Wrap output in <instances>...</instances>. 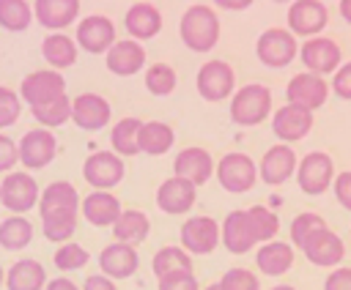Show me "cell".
<instances>
[{"label":"cell","instance_id":"14","mask_svg":"<svg viewBox=\"0 0 351 290\" xmlns=\"http://www.w3.org/2000/svg\"><path fill=\"white\" fill-rule=\"evenodd\" d=\"M16 148H19V161H22V167H27V170H41V167H47V164L55 159V153H58V140H55V134H52L49 129H30V131L22 134V140L16 142Z\"/></svg>","mask_w":351,"mask_h":290},{"label":"cell","instance_id":"19","mask_svg":"<svg viewBox=\"0 0 351 290\" xmlns=\"http://www.w3.org/2000/svg\"><path fill=\"white\" fill-rule=\"evenodd\" d=\"M38 213L44 216H77L80 213V194L69 181H52L44 186L38 197Z\"/></svg>","mask_w":351,"mask_h":290},{"label":"cell","instance_id":"24","mask_svg":"<svg viewBox=\"0 0 351 290\" xmlns=\"http://www.w3.org/2000/svg\"><path fill=\"white\" fill-rule=\"evenodd\" d=\"M214 167L217 164L206 148H184L176 153V161H173V172L178 178H186L195 186H203L214 175Z\"/></svg>","mask_w":351,"mask_h":290},{"label":"cell","instance_id":"43","mask_svg":"<svg viewBox=\"0 0 351 290\" xmlns=\"http://www.w3.org/2000/svg\"><path fill=\"white\" fill-rule=\"evenodd\" d=\"M321 227H326L324 224V216H318L313 211H304V213L293 216V222H291V246H299L302 249V243L307 241V235L315 233V230H321Z\"/></svg>","mask_w":351,"mask_h":290},{"label":"cell","instance_id":"53","mask_svg":"<svg viewBox=\"0 0 351 290\" xmlns=\"http://www.w3.org/2000/svg\"><path fill=\"white\" fill-rule=\"evenodd\" d=\"M337 8H340V16L351 25V0H340V5H337Z\"/></svg>","mask_w":351,"mask_h":290},{"label":"cell","instance_id":"55","mask_svg":"<svg viewBox=\"0 0 351 290\" xmlns=\"http://www.w3.org/2000/svg\"><path fill=\"white\" fill-rule=\"evenodd\" d=\"M271 290H296V287H291V285H274Z\"/></svg>","mask_w":351,"mask_h":290},{"label":"cell","instance_id":"27","mask_svg":"<svg viewBox=\"0 0 351 290\" xmlns=\"http://www.w3.org/2000/svg\"><path fill=\"white\" fill-rule=\"evenodd\" d=\"M123 25H126L132 41L154 38V36L162 30V11H159L156 5H151V3H134V5L126 11Z\"/></svg>","mask_w":351,"mask_h":290},{"label":"cell","instance_id":"16","mask_svg":"<svg viewBox=\"0 0 351 290\" xmlns=\"http://www.w3.org/2000/svg\"><path fill=\"white\" fill-rule=\"evenodd\" d=\"M285 96H288V104L302 107L307 112H315L318 107H324V101L329 96V85L324 82V77L302 71V74L291 77V82L285 88Z\"/></svg>","mask_w":351,"mask_h":290},{"label":"cell","instance_id":"4","mask_svg":"<svg viewBox=\"0 0 351 290\" xmlns=\"http://www.w3.org/2000/svg\"><path fill=\"white\" fill-rule=\"evenodd\" d=\"M66 96V79L60 71L52 68H38L30 71L22 85H19V98L33 109V107H44L49 101H58Z\"/></svg>","mask_w":351,"mask_h":290},{"label":"cell","instance_id":"36","mask_svg":"<svg viewBox=\"0 0 351 290\" xmlns=\"http://www.w3.org/2000/svg\"><path fill=\"white\" fill-rule=\"evenodd\" d=\"M33 241V224L25 216H8L0 222V246L8 252H19Z\"/></svg>","mask_w":351,"mask_h":290},{"label":"cell","instance_id":"33","mask_svg":"<svg viewBox=\"0 0 351 290\" xmlns=\"http://www.w3.org/2000/svg\"><path fill=\"white\" fill-rule=\"evenodd\" d=\"M148 233H151L148 216H145L143 211H134V208L121 211V216H118L115 224H112V235H115L121 243H129V246L143 243V241L148 238Z\"/></svg>","mask_w":351,"mask_h":290},{"label":"cell","instance_id":"5","mask_svg":"<svg viewBox=\"0 0 351 290\" xmlns=\"http://www.w3.org/2000/svg\"><path fill=\"white\" fill-rule=\"evenodd\" d=\"M214 175L219 178V186L230 194H241V192H250L258 181V167L255 161L241 153V150H230L219 159V164L214 167Z\"/></svg>","mask_w":351,"mask_h":290},{"label":"cell","instance_id":"20","mask_svg":"<svg viewBox=\"0 0 351 290\" xmlns=\"http://www.w3.org/2000/svg\"><path fill=\"white\" fill-rule=\"evenodd\" d=\"M313 129V112L302 109V107H293V104H285L280 107L274 115H271V131L280 142L291 145V142H299L310 134Z\"/></svg>","mask_w":351,"mask_h":290},{"label":"cell","instance_id":"51","mask_svg":"<svg viewBox=\"0 0 351 290\" xmlns=\"http://www.w3.org/2000/svg\"><path fill=\"white\" fill-rule=\"evenodd\" d=\"M82 290H118V285L104 274H90L82 285Z\"/></svg>","mask_w":351,"mask_h":290},{"label":"cell","instance_id":"56","mask_svg":"<svg viewBox=\"0 0 351 290\" xmlns=\"http://www.w3.org/2000/svg\"><path fill=\"white\" fill-rule=\"evenodd\" d=\"M0 287H5V271H3V265H0Z\"/></svg>","mask_w":351,"mask_h":290},{"label":"cell","instance_id":"39","mask_svg":"<svg viewBox=\"0 0 351 290\" xmlns=\"http://www.w3.org/2000/svg\"><path fill=\"white\" fill-rule=\"evenodd\" d=\"M247 216H250V224H252V233H255L258 243H269L277 235L280 219H277L274 211H269L263 205H252V208H247Z\"/></svg>","mask_w":351,"mask_h":290},{"label":"cell","instance_id":"18","mask_svg":"<svg viewBox=\"0 0 351 290\" xmlns=\"http://www.w3.org/2000/svg\"><path fill=\"white\" fill-rule=\"evenodd\" d=\"M296 153H293V148L291 145H285V142H277V145H271L266 153H263V159H261V164H258V178L266 183V186H280V183H285L293 172H296Z\"/></svg>","mask_w":351,"mask_h":290},{"label":"cell","instance_id":"45","mask_svg":"<svg viewBox=\"0 0 351 290\" xmlns=\"http://www.w3.org/2000/svg\"><path fill=\"white\" fill-rule=\"evenodd\" d=\"M22 115V98L14 88L0 85V129H8L19 120Z\"/></svg>","mask_w":351,"mask_h":290},{"label":"cell","instance_id":"17","mask_svg":"<svg viewBox=\"0 0 351 290\" xmlns=\"http://www.w3.org/2000/svg\"><path fill=\"white\" fill-rule=\"evenodd\" d=\"M112 107L104 96L99 93H80L77 98H71V120L82 129V131H99L110 123Z\"/></svg>","mask_w":351,"mask_h":290},{"label":"cell","instance_id":"41","mask_svg":"<svg viewBox=\"0 0 351 290\" xmlns=\"http://www.w3.org/2000/svg\"><path fill=\"white\" fill-rule=\"evenodd\" d=\"M55 268H60V271H77V268H82L90 257H88V249L85 246H80V243H74V241H66V243H60L58 249H55Z\"/></svg>","mask_w":351,"mask_h":290},{"label":"cell","instance_id":"52","mask_svg":"<svg viewBox=\"0 0 351 290\" xmlns=\"http://www.w3.org/2000/svg\"><path fill=\"white\" fill-rule=\"evenodd\" d=\"M44 290H80V287H77L71 279H66V276H58V279H49Z\"/></svg>","mask_w":351,"mask_h":290},{"label":"cell","instance_id":"42","mask_svg":"<svg viewBox=\"0 0 351 290\" xmlns=\"http://www.w3.org/2000/svg\"><path fill=\"white\" fill-rule=\"evenodd\" d=\"M41 230H44L47 241L66 243L77 230V216H44L41 219Z\"/></svg>","mask_w":351,"mask_h":290},{"label":"cell","instance_id":"23","mask_svg":"<svg viewBox=\"0 0 351 290\" xmlns=\"http://www.w3.org/2000/svg\"><path fill=\"white\" fill-rule=\"evenodd\" d=\"M80 0H36L33 3V19L52 33H63L77 16H80Z\"/></svg>","mask_w":351,"mask_h":290},{"label":"cell","instance_id":"13","mask_svg":"<svg viewBox=\"0 0 351 290\" xmlns=\"http://www.w3.org/2000/svg\"><path fill=\"white\" fill-rule=\"evenodd\" d=\"M329 11L321 0H293L288 5V33L315 38L326 27Z\"/></svg>","mask_w":351,"mask_h":290},{"label":"cell","instance_id":"15","mask_svg":"<svg viewBox=\"0 0 351 290\" xmlns=\"http://www.w3.org/2000/svg\"><path fill=\"white\" fill-rule=\"evenodd\" d=\"M74 41H77V47H82L88 55H107L110 47L118 41V38H115V25H112V19H107V16H101V14L85 16V19L77 25Z\"/></svg>","mask_w":351,"mask_h":290},{"label":"cell","instance_id":"38","mask_svg":"<svg viewBox=\"0 0 351 290\" xmlns=\"http://www.w3.org/2000/svg\"><path fill=\"white\" fill-rule=\"evenodd\" d=\"M30 112H33V118H36V123H38L41 129H58V126H63L66 120H71V98L63 96V98L49 101V104H44V107H33Z\"/></svg>","mask_w":351,"mask_h":290},{"label":"cell","instance_id":"2","mask_svg":"<svg viewBox=\"0 0 351 290\" xmlns=\"http://www.w3.org/2000/svg\"><path fill=\"white\" fill-rule=\"evenodd\" d=\"M271 112V90L266 85L250 82L241 85L233 96H230V120L236 126H258L269 118Z\"/></svg>","mask_w":351,"mask_h":290},{"label":"cell","instance_id":"12","mask_svg":"<svg viewBox=\"0 0 351 290\" xmlns=\"http://www.w3.org/2000/svg\"><path fill=\"white\" fill-rule=\"evenodd\" d=\"M219 243V222L211 216H189L181 224V249L186 254H211Z\"/></svg>","mask_w":351,"mask_h":290},{"label":"cell","instance_id":"10","mask_svg":"<svg viewBox=\"0 0 351 290\" xmlns=\"http://www.w3.org/2000/svg\"><path fill=\"white\" fill-rule=\"evenodd\" d=\"M197 93L206 101H225L236 93V74L225 60H208L197 71Z\"/></svg>","mask_w":351,"mask_h":290},{"label":"cell","instance_id":"22","mask_svg":"<svg viewBox=\"0 0 351 290\" xmlns=\"http://www.w3.org/2000/svg\"><path fill=\"white\" fill-rule=\"evenodd\" d=\"M219 241H222V246H225L230 254H247V252L258 243L247 211H239V208H236V211H230V213L225 216V222H222V227H219Z\"/></svg>","mask_w":351,"mask_h":290},{"label":"cell","instance_id":"26","mask_svg":"<svg viewBox=\"0 0 351 290\" xmlns=\"http://www.w3.org/2000/svg\"><path fill=\"white\" fill-rule=\"evenodd\" d=\"M104 66L115 77H132V74H137L145 66V49L137 41H132V38L115 41L110 47L107 57H104Z\"/></svg>","mask_w":351,"mask_h":290},{"label":"cell","instance_id":"50","mask_svg":"<svg viewBox=\"0 0 351 290\" xmlns=\"http://www.w3.org/2000/svg\"><path fill=\"white\" fill-rule=\"evenodd\" d=\"M324 290H351V268L337 265L329 271V276L324 279Z\"/></svg>","mask_w":351,"mask_h":290},{"label":"cell","instance_id":"48","mask_svg":"<svg viewBox=\"0 0 351 290\" xmlns=\"http://www.w3.org/2000/svg\"><path fill=\"white\" fill-rule=\"evenodd\" d=\"M332 189H335L337 202H340L346 211H351V170L337 172V175H335V181H332Z\"/></svg>","mask_w":351,"mask_h":290},{"label":"cell","instance_id":"8","mask_svg":"<svg viewBox=\"0 0 351 290\" xmlns=\"http://www.w3.org/2000/svg\"><path fill=\"white\" fill-rule=\"evenodd\" d=\"M123 159L115 156L112 150H96L85 159L82 164V178L93 186V192H110L123 181Z\"/></svg>","mask_w":351,"mask_h":290},{"label":"cell","instance_id":"57","mask_svg":"<svg viewBox=\"0 0 351 290\" xmlns=\"http://www.w3.org/2000/svg\"><path fill=\"white\" fill-rule=\"evenodd\" d=\"M203 290H219V285H208V287H203Z\"/></svg>","mask_w":351,"mask_h":290},{"label":"cell","instance_id":"11","mask_svg":"<svg viewBox=\"0 0 351 290\" xmlns=\"http://www.w3.org/2000/svg\"><path fill=\"white\" fill-rule=\"evenodd\" d=\"M302 252L318 268H337L346 257V243L335 230L321 227V230L307 235V241L302 243Z\"/></svg>","mask_w":351,"mask_h":290},{"label":"cell","instance_id":"25","mask_svg":"<svg viewBox=\"0 0 351 290\" xmlns=\"http://www.w3.org/2000/svg\"><path fill=\"white\" fill-rule=\"evenodd\" d=\"M137 265H140V254H137V249L129 246V243H121V241L104 246L101 254H99V268H101V274L110 276L112 282H115V279H126V276H132V274L137 271Z\"/></svg>","mask_w":351,"mask_h":290},{"label":"cell","instance_id":"32","mask_svg":"<svg viewBox=\"0 0 351 290\" xmlns=\"http://www.w3.org/2000/svg\"><path fill=\"white\" fill-rule=\"evenodd\" d=\"M41 55L52 71H63L77 63V41L69 38L66 33H49L41 41Z\"/></svg>","mask_w":351,"mask_h":290},{"label":"cell","instance_id":"34","mask_svg":"<svg viewBox=\"0 0 351 290\" xmlns=\"http://www.w3.org/2000/svg\"><path fill=\"white\" fill-rule=\"evenodd\" d=\"M151 271L156 279L167 274H192V254H186L181 246H162L151 260Z\"/></svg>","mask_w":351,"mask_h":290},{"label":"cell","instance_id":"30","mask_svg":"<svg viewBox=\"0 0 351 290\" xmlns=\"http://www.w3.org/2000/svg\"><path fill=\"white\" fill-rule=\"evenodd\" d=\"M47 282V271L38 260H16L5 271V290H44Z\"/></svg>","mask_w":351,"mask_h":290},{"label":"cell","instance_id":"44","mask_svg":"<svg viewBox=\"0 0 351 290\" xmlns=\"http://www.w3.org/2000/svg\"><path fill=\"white\" fill-rule=\"evenodd\" d=\"M217 285H219V290H261L258 276L250 268H241V265L239 268H228Z\"/></svg>","mask_w":351,"mask_h":290},{"label":"cell","instance_id":"47","mask_svg":"<svg viewBox=\"0 0 351 290\" xmlns=\"http://www.w3.org/2000/svg\"><path fill=\"white\" fill-rule=\"evenodd\" d=\"M19 161V148L8 134H0V172H11Z\"/></svg>","mask_w":351,"mask_h":290},{"label":"cell","instance_id":"31","mask_svg":"<svg viewBox=\"0 0 351 290\" xmlns=\"http://www.w3.org/2000/svg\"><path fill=\"white\" fill-rule=\"evenodd\" d=\"M173 142H176V131H173V126H167L162 120H148L137 131V148H140V153H148V156L167 153L173 148Z\"/></svg>","mask_w":351,"mask_h":290},{"label":"cell","instance_id":"35","mask_svg":"<svg viewBox=\"0 0 351 290\" xmlns=\"http://www.w3.org/2000/svg\"><path fill=\"white\" fill-rule=\"evenodd\" d=\"M143 120L140 118H121L112 129H110V145L115 156H137V131H140Z\"/></svg>","mask_w":351,"mask_h":290},{"label":"cell","instance_id":"28","mask_svg":"<svg viewBox=\"0 0 351 290\" xmlns=\"http://www.w3.org/2000/svg\"><path fill=\"white\" fill-rule=\"evenodd\" d=\"M80 211L93 227H112L121 216V202L110 192H90L85 200H80Z\"/></svg>","mask_w":351,"mask_h":290},{"label":"cell","instance_id":"54","mask_svg":"<svg viewBox=\"0 0 351 290\" xmlns=\"http://www.w3.org/2000/svg\"><path fill=\"white\" fill-rule=\"evenodd\" d=\"M219 8H225V11H247L250 3H219Z\"/></svg>","mask_w":351,"mask_h":290},{"label":"cell","instance_id":"21","mask_svg":"<svg viewBox=\"0 0 351 290\" xmlns=\"http://www.w3.org/2000/svg\"><path fill=\"white\" fill-rule=\"evenodd\" d=\"M195 192H197L195 183H189L186 178L170 175V178L162 181L159 189H156V205H159V211H165V213L181 216V213L192 211V205H195Z\"/></svg>","mask_w":351,"mask_h":290},{"label":"cell","instance_id":"6","mask_svg":"<svg viewBox=\"0 0 351 290\" xmlns=\"http://www.w3.org/2000/svg\"><path fill=\"white\" fill-rule=\"evenodd\" d=\"M255 55L269 68H285L299 55V41L285 27H269V30H263L258 36Z\"/></svg>","mask_w":351,"mask_h":290},{"label":"cell","instance_id":"3","mask_svg":"<svg viewBox=\"0 0 351 290\" xmlns=\"http://www.w3.org/2000/svg\"><path fill=\"white\" fill-rule=\"evenodd\" d=\"M38 197L41 189L30 172H5V178L0 181V202L14 216H25L30 208H36Z\"/></svg>","mask_w":351,"mask_h":290},{"label":"cell","instance_id":"7","mask_svg":"<svg viewBox=\"0 0 351 290\" xmlns=\"http://www.w3.org/2000/svg\"><path fill=\"white\" fill-rule=\"evenodd\" d=\"M296 181H299V189L310 197H318L329 189V183L335 181V161L329 153L324 150H313L307 153L299 164H296Z\"/></svg>","mask_w":351,"mask_h":290},{"label":"cell","instance_id":"40","mask_svg":"<svg viewBox=\"0 0 351 290\" xmlns=\"http://www.w3.org/2000/svg\"><path fill=\"white\" fill-rule=\"evenodd\" d=\"M145 88L154 96H170L176 90V71L167 63H151L145 68Z\"/></svg>","mask_w":351,"mask_h":290},{"label":"cell","instance_id":"37","mask_svg":"<svg viewBox=\"0 0 351 290\" xmlns=\"http://www.w3.org/2000/svg\"><path fill=\"white\" fill-rule=\"evenodd\" d=\"M33 22V3L27 0H0V27L19 33Z\"/></svg>","mask_w":351,"mask_h":290},{"label":"cell","instance_id":"29","mask_svg":"<svg viewBox=\"0 0 351 290\" xmlns=\"http://www.w3.org/2000/svg\"><path fill=\"white\" fill-rule=\"evenodd\" d=\"M255 265L263 276H282L293 268V246L285 241L261 243V249L255 252Z\"/></svg>","mask_w":351,"mask_h":290},{"label":"cell","instance_id":"9","mask_svg":"<svg viewBox=\"0 0 351 290\" xmlns=\"http://www.w3.org/2000/svg\"><path fill=\"white\" fill-rule=\"evenodd\" d=\"M299 60L304 63V68L315 77H324V74H335L343 63V52L337 47V41L326 38V36H315V38H307L302 47H299Z\"/></svg>","mask_w":351,"mask_h":290},{"label":"cell","instance_id":"1","mask_svg":"<svg viewBox=\"0 0 351 290\" xmlns=\"http://www.w3.org/2000/svg\"><path fill=\"white\" fill-rule=\"evenodd\" d=\"M178 36L192 52H211L219 41V16L208 3H195L178 22Z\"/></svg>","mask_w":351,"mask_h":290},{"label":"cell","instance_id":"46","mask_svg":"<svg viewBox=\"0 0 351 290\" xmlns=\"http://www.w3.org/2000/svg\"><path fill=\"white\" fill-rule=\"evenodd\" d=\"M159 290H200L195 274H167L162 279H156Z\"/></svg>","mask_w":351,"mask_h":290},{"label":"cell","instance_id":"49","mask_svg":"<svg viewBox=\"0 0 351 290\" xmlns=\"http://www.w3.org/2000/svg\"><path fill=\"white\" fill-rule=\"evenodd\" d=\"M332 90H335V96L351 101V63H343V66L335 71V77H332Z\"/></svg>","mask_w":351,"mask_h":290}]
</instances>
